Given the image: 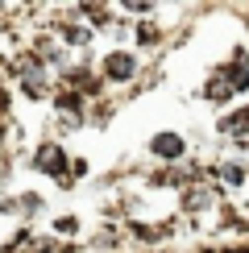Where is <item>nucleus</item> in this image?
<instances>
[{
    "label": "nucleus",
    "mask_w": 249,
    "mask_h": 253,
    "mask_svg": "<svg viewBox=\"0 0 249 253\" xmlns=\"http://www.w3.org/2000/svg\"><path fill=\"white\" fill-rule=\"evenodd\" d=\"M233 96H237V91H233V83L224 79V71H216V75L204 83V100H212V104H228Z\"/></svg>",
    "instance_id": "423d86ee"
},
{
    "label": "nucleus",
    "mask_w": 249,
    "mask_h": 253,
    "mask_svg": "<svg viewBox=\"0 0 249 253\" xmlns=\"http://www.w3.org/2000/svg\"><path fill=\"white\" fill-rule=\"evenodd\" d=\"M216 174H220L228 187H241V183H245V166H241V162H224V166H220Z\"/></svg>",
    "instance_id": "1a4fd4ad"
},
{
    "label": "nucleus",
    "mask_w": 249,
    "mask_h": 253,
    "mask_svg": "<svg viewBox=\"0 0 249 253\" xmlns=\"http://www.w3.org/2000/svg\"><path fill=\"white\" fill-rule=\"evenodd\" d=\"M54 34L62 38V46H71V50H79V46H87V42H91V29L75 25V21H58V25H54Z\"/></svg>",
    "instance_id": "39448f33"
},
{
    "label": "nucleus",
    "mask_w": 249,
    "mask_h": 253,
    "mask_svg": "<svg viewBox=\"0 0 249 253\" xmlns=\"http://www.w3.org/2000/svg\"><path fill=\"white\" fill-rule=\"evenodd\" d=\"M34 166L42 174H54V178H62L67 174V154H62V145H38V154H34Z\"/></svg>",
    "instance_id": "7ed1b4c3"
},
{
    "label": "nucleus",
    "mask_w": 249,
    "mask_h": 253,
    "mask_svg": "<svg viewBox=\"0 0 249 253\" xmlns=\"http://www.w3.org/2000/svg\"><path fill=\"white\" fill-rule=\"evenodd\" d=\"M224 71V79L233 83V91H245L249 87V54H237L228 67H220Z\"/></svg>",
    "instance_id": "0eeeda50"
},
{
    "label": "nucleus",
    "mask_w": 249,
    "mask_h": 253,
    "mask_svg": "<svg viewBox=\"0 0 249 253\" xmlns=\"http://www.w3.org/2000/svg\"><path fill=\"white\" fill-rule=\"evenodd\" d=\"M220 133H224V137H237V141H245V137H249V108L228 112V117L220 121Z\"/></svg>",
    "instance_id": "6e6552de"
},
{
    "label": "nucleus",
    "mask_w": 249,
    "mask_h": 253,
    "mask_svg": "<svg viewBox=\"0 0 249 253\" xmlns=\"http://www.w3.org/2000/svg\"><path fill=\"white\" fill-rule=\"evenodd\" d=\"M13 71H17V79H21V87H25V96L42 100V96H50V91H54V83H50V71H46V62H42V58L34 54V50H29V54H17Z\"/></svg>",
    "instance_id": "f257e3e1"
},
{
    "label": "nucleus",
    "mask_w": 249,
    "mask_h": 253,
    "mask_svg": "<svg viewBox=\"0 0 249 253\" xmlns=\"http://www.w3.org/2000/svg\"><path fill=\"white\" fill-rule=\"evenodd\" d=\"M150 154H154V158H162V162H174V158H183V154H187V141H183L179 133H158V137L150 141Z\"/></svg>",
    "instance_id": "20e7f679"
},
{
    "label": "nucleus",
    "mask_w": 249,
    "mask_h": 253,
    "mask_svg": "<svg viewBox=\"0 0 249 253\" xmlns=\"http://www.w3.org/2000/svg\"><path fill=\"white\" fill-rule=\"evenodd\" d=\"M54 228H58V233H67V237H71V233L79 228V220H75V216H58V224H54Z\"/></svg>",
    "instance_id": "9d476101"
},
{
    "label": "nucleus",
    "mask_w": 249,
    "mask_h": 253,
    "mask_svg": "<svg viewBox=\"0 0 249 253\" xmlns=\"http://www.w3.org/2000/svg\"><path fill=\"white\" fill-rule=\"evenodd\" d=\"M133 75H137V58H133L129 50H112V54H104V79L129 83Z\"/></svg>",
    "instance_id": "f03ea898"
}]
</instances>
